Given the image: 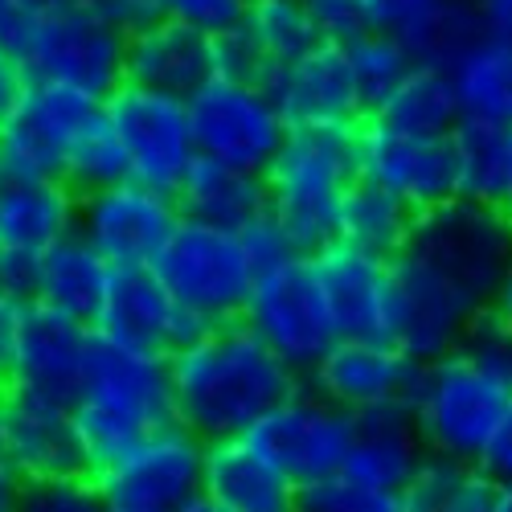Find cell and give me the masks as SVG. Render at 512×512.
<instances>
[{
  "mask_svg": "<svg viewBox=\"0 0 512 512\" xmlns=\"http://www.w3.org/2000/svg\"><path fill=\"white\" fill-rule=\"evenodd\" d=\"M300 381L242 320L201 328L168 357L177 422L201 443L250 435L291 390H300Z\"/></svg>",
  "mask_w": 512,
  "mask_h": 512,
  "instance_id": "cell-1",
  "label": "cell"
},
{
  "mask_svg": "<svg viewBox=\"0 0 512 512\" xmlns=\"http://www.w3.org/2000/svg\"><path fill=\"white\" fill-rule=\"evenodd\" d=\"M70 410L91 459V476H99L127 447L177 422L168 361L107 345L95 336Z\"/></svg>",
  "mask_w": 512,
  "mask_h": 512,
  "instance_id": "cell-2",
  "label": "cell"
},
{
  "mask_svg": "<svg viewBox=\"0 0 512 512\" xmlns=\"http://www.w3.org/2000/svg\"><path fill=\"white\" fill-rule=\"evenodd\" d=\"M0 46L41 87H62L95 103H107L123 87L127 33L103 21L91 5L62 13H29L13 5L0 13Z\"/></svg>",
  "mask_w": 512,
  "mask_h": 512,
  "instance_id": "cell-3",
  "label": "cell"
},
{
  "mask_svg": "<svg viewBox=\"0 0 512 512\" xmlns=\"http://www.w3.org/2000/svg\"><path fill=\"white\" fill-rule=\"evenodd\" d=\"M357 173V127H291L263 173L267 218L287 234L295 254L336 242V213Z\"/></svg>",
  "mask_w": 512,
  "mask_h": 512,
  "instance_id": "cell-4",
  "label": "cell"
},
{
  "mask_svg": "<svg viewBox=\"0 0 512 512\" xmlns=\"http://www.w3.org/2000/svg\"><path fill=\"white\" fill-rule=\"evenodd\" d=\"M406 410L426 455L480 463L488 439L512 410V369L455 349L439 361L418 365Z\"/></svg>",
  "mask_w": 512,
  "mask_h": 512,
  "instance_id": "cell-5",
  "label": "cell"
},
{
  "mask_svg": "<svg viewBox=\"0 0 512 512\" xmlns=\"http://www.w3.org/2000/svg\"><path fill=\"white\" fill-rule=\"evenodd\" d=\"M152 271L201 328L238 324L254 283H259V267L246 254L242 234L197 226L185 218L160 250Z\"/></svg>",
  "mask_w": 512,
  "mask_h": 512,
  "instance_id": "cell-6",
  "label": "cell"
},
{
  "mask_svg": "<svg viewBox=\"0 0 512 512\" xmlns=\"http://www.w3.org/2000/svg\"><path fill=\"white\" fill-rule=\"evenodd\" d=\"M406 254L459 287L476 308H492V295L512 259V222L496 205L455 197L431 213H418Z\"/></svg>",
  "mask_w": 512,
  "mask_h": 512,
  "instance_id": "cell-7",
  "label": "cell"
},
{
  "mask_svg": "<svg viewBox=\"0 0 512 512\" xmlns=\"http://www.w3.org/2000/svg\"><path fill=\"white\" fill-rule=\"evenodd\" d=\"M242 324L300 377H308L316 361L340 340L308 254H291L287 263L259 275Z\"/></svg>",
  "mask_w": 512,
  "mask_h": 512,
  "instance_id": "cell-8",
  "label": "cell"
},
{
  "mask_svg": "<svg viewBox=\"0 0 512 512\" xmlns=\"http://www.w3.org/2000/svg\"><path fill=\"white\" fill-rule=\"evenodd\" d=\"M103 115L123 148L127 181L164 197H177L181 181L189 177V168L197 160L189 103L123 82L103 103Z\"/></svg>",
  "mask_w": 512,
  "mask_h": 512,
  "instance_id": "cell-9",
  "label": "cell"
},
{
  "mask_svg": "<svg viewBox=\"0 0 512 512\" xmlns=\"http://www.w3.org/2000/svg\"><path fill=\"white\" fill-rule=\"evenodd\" d=\"M189 123L201 160L242 168L254 177L267 173L287 140V123L271 95L238 78H209L189 99Z\"/></svg>",
  "mask_w": 512,
  "mask_h": 512,
  "instance_id": "cell-10",
  "label": "cell"
},
{
  "mask_svg": "<svg viewBox=\"0 0 512 512\" xmlns=\"http://www.w3.org/2000/svg\"><path fill=\"white\" fill-rule=\"evenodd\" d=\"M353 435H357V418L324 402L316 390H308L300 381V390H291L246 439L300 492L345 467Z\"/></svg>",
  "mask_w": 512,
  "mask_h": 512,
  "instance_id": "cell-11",
  "label": "cell"
},
{
  "mask_svg": "<svg viewBox=\"0 0 512 512\" xmlns=\"http://www.w3.org/2000/svg\"><path fill=\"white\" fill-rule=\"evenodd\" d=\"M205 443L185 431L181 422L127 447L111 467L95 476L111 508H148V512H181L201 496Z\"/></svg>",
  "mask_w": 512,
  "mask_h": 512,
  "instance_id": "cell-12",
  "label": "cell"
},
{
  "mask_svg": "<svg viewBox=\"0 0 512 512\" xmlns=\"http://www.w3.org/2000/svg\"><path fill=\"white\" fill-rule=\"evenodd\" d=\"M480 312L459 287L435 275L414 254L390 259V345L402 349L414 365L439 361L459 349V340Z\"/></svg>",
  "mask_w": 512,
  "mask_h": 512,
  "instance_id": "cell-13",
  "label": "cell"
},
{
  "mask_svg": "<svg viewBox=\"0 0 512 512\" xmlns=\"http://www.w3.org/2000/svg\"><path fill=\"white\" fill-rule=\"evenodd\" d=\"M177 226H181L177 201L132 181L78 197V238L111 271L152 267Z\"/></svg>",
  "mask_w": 512,
  "mask_h": 512,
  "instance_id": "cell-14",
  "label": "cell"
},
{
  "mask_svg": "<svg viewBox=\"0 0 512 512\" xmlns=\"http://www.w3.org/2000/svg\"><path fill=\"white\" fill-rule=\"evenodd\" d=\"M357 173L414 213H431L459 197L451 136H414L381 119L357 127Z\"/></svg>",
  "mask_w": 512,
  "mask_h": 512,
  "instance_id": "cell-15",
  "label": "cell"
},
{
  "mask_svg": "<svg viewBox=\"0 0 512 512\" xmlns=\"http://www.w3.org/2000/svg\"><path fill=\"white\" fill-rule=\"evenodd\" d=\"M0 459L13 467L21 484L91 476V459L82 447L74 410L9 386L5 402H0Z\"/></svg>",
  "mask_w": 512,
  "mask_h": 512,
  "instance_id": "cell-16",
  "label": "cell"
},
{
  "mask_svg": "<svg viewBox=\"0 0 512 512\" xmlns=\"http://www.w3.org/2000/svg\"><path fill=\"white\" fill-rule=\"evenodd\" d=\"M99 107L103 103L74 91L29 82L17 107L0 119V173L62 181L66 152L82 127L99 115Z\"/></svg>",
  "mask_w": 512,
  "mask_h": 512,
  "instance_id": "cell-17",
  "label": "cell"
},
{
  "mask_svg": "<svg viewBox=\"0 0 512 512\" xmlns=\"http://www.w3.org/2000/svg\"><path fill=\"white\" fill-rule=\"evenodd\" d=\"M91 332L107 340V345L168 361L201 332V324L168 295V287L156 279L152 267H136L111 275L103 312Z\"/></svg>",
  "mask_w": 512,
  "mask_h": 512,
  "instance_id": "cell-18",
  "label": "cell"
},
{
  "mask_svg": "<svg viewBox=\"0 0 512 512\" xmlns=\"http://www.w3.org/2000/svg\"><path fill=\"white\" fill-rule=\"evenodd\" d=\"M418 365L394 349L390 340H345L316 361V369L304 377V386L316 390L324 402L340 406L353 418L390 410V406H406L410 390H414Z\"/></svg>",
  "mask_w": 512,
  "mask_h": 512,
  "instance_id": "cell-19",
  "label": "cell"
},
{
  "mask_svg": "<svg viewBox=\"0 0 512 512\" xmlns=\"http://www.w3.org/2000/svg\"><path fill=\"white\" fill-rule=\"evenodd\" d=\"M91 345H95V332L87 324H78L62 312H50L41 304H25L5 386L74 406Z\"/></svg>",
  "mask_w": 512,
  "mask_h": 512,
  "instance_id": "cell-20",
  "label": "cell"
},
{
  "mask_svg": "<svg viewBox=\"0 0 512 512\" xmlns=\"http://www.w3.org/2000/svg\"><path fill=\"white\" fill-rule=\"evenodd\" d=\"M263 91L279 107L287 132L291 127H361L369 119L357 95L349 54L328 41H320L300 62L275 70Z\"/></svg>",
  "mask_w": 512,
  "mask_h": 512,
  "instance_id": "cell-21",
  "label": "cell"
},
{
  "mask_svg": "<svg viewBox=\"0 0 512 512\" xmlns=\"http://www.w3.org/2000/svg\"><path fill=\"white\" fill-rule=\"evenodd\" d=\"M336 336L390 340V263L345 242H328L308 254Z\"/></svg>",
  "mask_w": 512,
  "mask_h": 512,
  "instance_id": "cell-22",
  "label": "cell"
},
{
  "mask_svg": "<svg viewBox=\"0 0 512 512\" xmlns=\"http://www.w3.org/2000/svg\"><path fill=\"white\" fill-rule=\"evenodd\" d=\"M209 78H218L213 66V37L160 21L152 17L127 37V54H123V82L156 95H173V99H193Z\"/></svg>",
  "mask_w": 512,
  "mask_h": 512,
  "instance_id": "cell-23",
  "label": "cell"
},
{
  "mask_svg": "<svg viewBox=\"0 0 512 512\" xmlns=\"http://www.w3.org/2000/svg\"><path fill=\"white\" fill-rule=\"evenodd\" d=\"M78 234V197L54 177L0 173V254L41 259Z\"/></svg>",
  "mask_w": 512,
  "mask_h": 512,
  "instance_id": "cell-24",
  "label": "cell"
},
{
  "mask_svg": "<svg viewBox=\"0 0 512 512\" xmlns=\"http://www.w3.org/2000/svg\"><path fill=\"white\" fill-rule=\"evenodd\" d=\"M201 496L226 512H295L291 480L246 435L205 443Z\"/></svg>",
  "mask_w": 512,
  "mask_h": 512,
  "instance_id": "cell-25",
  "label": "cell"
},
{
  "mask_svg": "<svg viewBox=\"0 0 512 512\" xmlns=\"http://www.w3.org/2000/svg\"><path fill=\"white\" fill-rule=\"evenodd\" d=\"M422 463H426V447L410 422V410L390 406V410L357 418V435H353L349 459L340 472L369 484V488L402 496Z\"/></svg>",
  "mask_w": 512,
  "mask_h": 512,
  "instance_id": "cell-26",
  "label": "cell"
},
{
  "mask_svg": "<svg viewBox=\"0 0 512 512\" xmlns=\"http://www.w3.org/2000/svg\"><path fill=\"white\" fill-rule=\"evenodd\" d=\"M173 201L185 222L242 234L267 213V185L263 177L242 173V168H226L197 156Z\"/></svg>",
  "mask_w": 512,
  "mask_h": 512,
  "instance_id": "cell-27",
  "label": "cell"
},
{
  "mask_svg": "<svg viewBox=\"0 0 512 512\" xmlns=\"http://www.w3.org/2000/svg\"><path fill=\"white\" fill-rule=\"evenodd\" d=\"M111 275L115 271L99 259V254L78 234H70L66 242H58L54 250H46L37 259L33 304L95 328V320L103 312V300H107V287H111Z\"/></svg>",
  "mask_w": 512,
  "mask_h": 512,
  "instance_id": "cell-28",
  "label": "cell"
},
{
  "mask_svg": "<svg viewBox=\"0 0 512 512\" xmlns=\"http://www.w3.org/2000/svg\"><path fill=\"white\" fill-rule=\"evenodd\" d=\"M451 91L459 103V119L488 123V127H512V46L496 37H480L451 70Z\"/></svg>",
  "mask_w": 512,
  "mask_h": 512,
  "instance_id": "cell-29",
  "label": "cell"
},
{
  "mask_svg": "<svg viewBox=\"0 0 512 512\" xmlns=\"http://www.w3.org/2000/svg\"><path fill=\"white\" fill-rule=\"evenodd\" d=\"M418 213L390 197L386 189H377L369 181H357L336 213V242H345L353 250H365L373 259H398L414 234Z\"/></svg>",
  "mask_w": 512,
  "mask_h": 512,
  "instance_id": "cell-30",
  "label": "cell"
},
{
  "mask_svg": "<svg viewBox=\"0 0 512 512\" xmlns=\"http://www.w3.org/2000/svg\"><path fill=\"white\" fill-rule=\"evenodd\" d=\"M238 33L246 37V46L263 66V87L275 70L300 62L308 50L320 46V33L304 9V0H250L238 21Z\"/></svg>",
  "mask_w": 512,
  "mask_h": 512,
  "instance_id": "cell-31",
  "label": "cell"
},
{
  "mask_svg": "<svg viewBox=\"0 0 512 512\" xmlns=\"http://www.w3.org/2000/svg\"><path fill=\"white\" fill-rule=\"evenodd\" d=\"M369 119H381L398 127V132H414V136H451L459 127V103H455L447 70L414 66Z\"/></svg>",
  "mask_w": 512,
  "mask_h": 512,
  "instance_id": "cell-32",
  "label": "cell"
},
{
  "mask_svg": "<svg viewBox=\"0 0 512 512\" xmlns=\"http://www.w3.org/2000/svg\"><path fill=\"white\" fill-rule=\"evenodd\" d=\"M402 512H496V484L476 463L426 455L402 492Z\"/></svg>",
  "mask_w": 512,
  "mask_h": 512,
  "instance_id": "cell-33",
  "label": "cell"
},
{
  "mask_svg": "<svg viewBox=\"0 0 512 512\" xmlns=\"http://www.w3.org/2000/svg\"><path fill=\"white\" fill-rule=\"evenodd\" d=\"M455 148V193L476 205H496L504 193V156H508V132L488 123H467L451 132Z\"/></svg>",
  "mask_w": 512,
  "mask_h": 512,
  "instance_id": "cell-34",
  "label": "cell"
},
{
  "mask_svg": "<svg viewBox=\"0 0 512 512\" xmlns=\"http://www.w3.org/2000/svg\"><path fill=\"white\" fill-rule=\"evenodd\" d=\"M127 181V160H123V148L111 132V123L99 107V115L82 127L74 136L70 152H66V164H62V185L74 193V197H91V193H103L111 185H123Z\"/></svg>",
  "mask_w": 512,
  "mask_h": 512,
  "instance_id": "cell-35",
  "label": "cell"
},
{
  "mask_svg": "<svg viewBox=\"0 0 512 512\" xmlns=\"http://www.w3.org/2000/svg\"><path fill=\"white\" fill-rule=\"evenodd\" d=\"M345 54H349V66H353L357 95H361L369 115L386 103L398 82L414 70V58H410V50L402 46V41L390 37V33H377V29H369L365 37L353 41V46H345Z\"/></svg>",
  "mask_w": 512,
  "mask_h": 512,
  "instance_id": "cell-36",
  "label": "cell"
},
{
  "mask_svg": "<svg viewBox=\"0 0 512 512\" xmlns=\"http://www.w3.org/2000/svg\"><path fill=\"white\" fill-rule=\"evenodd\" d=\"M295 512H402V496L369 488L345 472L295 492Z\"/></svg>",
  "mask_w": 512,
  "mask_h": 512,
  "instance_id": "cell-37",
  "label": "cell"
},
{
  "mask_svg": "<svg viewBox=\"0 0 512 512\" xmlns=\"http://www.w3.org/2000/svg\"><path fill=\"white\" fill-rule=\"evenodd\" d=\"M17 512H111L95 476L50 480V484H25Z\"/></svg>",
  "mask_w": 512,
  "mask_h": 512,
  "instance_id": "cell-38",
  "label": "cell"
},
{
  "mask_svg": "<svg viewBox=\"0 0 512 512\" xmlns=\"http://www.w3.org/2000/svg\"><path fill=\"white\" fill-rule=\"evenodd\" d=\"M148 5H152V17L160 21L197 29L205 37H222L238 29L250 0H148Z\"/></svg>",
  "mask_w": 512,
  "mask_h": 512,
  "instance_id": "cell-39",
  "label": "cell"
},
{
  "mask_svg": "<svg viewBox=\"0 0 512 512\" xmlns=\"http://www.w3.org/2000/svg\"><path fill=\"white\" fill-rule=\"evenodd\" d=\"M304 9L320 33V41L328 46H353L357 37H365L373 29L369 17V0H304Z\"/></svg>",
  "mask_w": 512,
  "mask_h": 512,
  "instance_id": "cell-40",
  "label": "cell"
},
{
  "mask_svg": "<svg viewBox=\"0 0 512 512\" xmlns=\"http://www.w3.org/2000/svg\"><path fill=\"white\" fill-rule=\"evenodd\" d=\"M447 0H369V17L377 33H390L406 41L422 21H431Z\"/></svg>",
  "mask_w": 512,
  "mask_h": 512,
  "instance_id": "cell-41",
  "label": "cell"
},
{
  "mask_svg": "<svg viewBox=\"0 0 512 512\" xmlns=\"http://www.w3.org/2000/svg\"><path fill=\"white\" fill-rule=\"evenodd\" d=\"M242 242H246V254L254 259V267H259V275L271 271V267H279V263H287L291 254H295V246L287 242V234L267 218V213L254 226L242 230Z\"/></svg>",
  "mask_w": 512,
  "mask_h": 512,
  "instance_id": "cell-42",
  "label": "cell"
},
{
  "mask_svg": "<svg viewBox=\"0 0 512 512\" xmlns=\"http://www.w3.org/2000/svg\"><path fill=\"white\" fill-rule=\"evenodd\" d=\"M480 472L492 480V484H512V410L508 418L496 426V435L488 439L484 455H480Z\"/></svg>",
  "mask_w": 512,
  "mask_h": 512,
  "instance_id": "cell-43",
  "label": "cell"
},
{
  "mask_svg": "<svg viewBox=\"0 0 512 512\" xmlns=\"http://www.w3.org/2000/svg\"><path fill=\"white\" fill-rule=\"evenodd\" d=\"M0 291L13 295L17 304H33V291H37V259H21V254H0Z\"/></svg>",
  "mask_w": 512,
  "mask_h": 512,
  "instance_id": "cell-44",
  "label": "cell"
},
{
  "mask_svg": "<svg viewBox=\"0 0 512 512\" xmlns=\"http://www.w3.org/2000/svg\"><path fill=\"white\" fill-rule=\"evenodd\" d=\"M25 87H29V78H25L21 62L5 46H0V119H5L17 107V99L25 95Z\"/></svg>",
  "mask_w": 512,
  "mask_h": 512,
  "instance_id": "cell-45",
  "label": "cell"
},
{
  "mask_svg": "<svg viewBox=\"0 0 512 512\" xmlns=\"http://www.w3.org/2000/svg\"><path fill=\"white\" fill-rule=\"evenodd\" d=\"M21 308L13 295L0 291V386L9 377V361H13V340H17V324H21Z\"/></svg>",
  "mask_w": 512,
  "mask_h": 512,
  "instance_id": "cell-46",
  "label": "cell"
},
{
  "mask_svg": "<svg viewBox=\"0 0 512 512\" xmlns=\"http://www.w3.org/2000/svg\"><path fill=\"white\" fill-rule=\"evenodd\" d=\"M476 13L488 37L512 46V0H476Z\"/></svg>",
  "mask_w": 512,
  "mask_h": 512,
  "instance_id": "cell-47",
  "label": "cell"
},
{
  "mask_svg": "<svg viewBox=\"0 0 512 512\" xmlns=\"http://www.w3.org/2000/svg\"><path fill=\"white\" fill-rule=\"evenodd\" d=\"M492 316L512 332V259H508L504 279H500V287H496V295H492Z\"/></svg>",
  "mask_w": 512,
  "mask_h": 512,
  "instance_id": "cell-48",
  "label": "cell"
},
{
  "mask_svg": "<svg viewBox=\"0 0 512 512\" xmlns=\"http://www.w3.org/2000/svg\"><path fill=\"white\" fill-rule=\"evenodd\" d=\"M21 480L13 476V467L0 459V512H17V504H21Z\"/></svg>",
  "mask_w": 512,
  "mask_h": 512,
  "instance_id": "cell-49",
  "label": "cell"
},
{
  "mask_svg": "<svg viewBox=\"0 0 512 512\" xmlns=\"http://www.w3.org/2000/svg\"><path fill=\"white\" fill-rule=\"evenodd\" d=\"M500 213L512 222V127H508V156H504V193H500Z\"/></svg>",
  "mask_w": 512,
  "mask_h": 512,
  "instance_id": "cell-50",
  "label": "cell"
},
{
  "mask_svg": "<svg viewBox=\"0 0 512 512\" xmlns=\"http://www.w3.org/2000/svg\"><path fill=\"white\" fill-rule=\"evenodd\" d=\"M13 5L29 9V13H62V9H74L82 0H13Z\"/></svg>",
  "mask_w": 512,
  "mask_h": 512,
  "instance_id": "cell-51",
  "label": "cell"
},
{
  "mask_svg": "<svg viewBox=\"0 0 512 512\" xmlns=\"http://www.w3.org/2000/svg\"><path fill=\"white\" fill-rule=\"evenodd\" d=\"M496 512H512V484H496Z\"/></svg>",
  "mask_w": 512,
  "mask_h": 512,
  "instance_id": "cell-52",
  "label": "cell"
},
{
  "mask_svg": "<svg viewBox=\"0 0 512 512\" xmlns=\"http://www.w3.org/2000/svg\"><path fill=\"white\" fill-rule=\"evenodd\" d=\"M181 512H226V508H218L213 500H205V496H197V500H189Z\"/></svg>",
  "mask_w": 512,
  "mask_h": 512,
  "instance_id": "cell-53",
  "label": "cell"
},
{
  "mask_svg": "<svg viewBox=\"0 0 512 512\" xmlns=\"http://www.w3.org/2000/svg\"><path fill=\"white\" fill-rule=\"evenodd\" d=\"M111 512H148V508H111Z\"/></svg>",
  "mask_w": 512,
  "mask_h": 512,
  "instance_id": "cell-54",
  "label": "cell"
},
{
  "mask_svg": "<svg viewBox=\"0 0 512 512\" xmlns=\"http://www.w3.org/2000/svg\"><path fill=\"white\" fill-rule=\"evenodd\" d=\"M5 9H13V0H0V13H5Z\"/></svg>",
  "mask_w": 512,
  "mask_h": 512,
  "instance_id": "cell-55",
  "label": "cell"
},
{
  "mask_svg": "<svg viewBox=\"0 0 512 512\" xmlns=\"http://www.w3.org/2000/svg\"><path fill=\"white\" fill-rule=\"evenodd\" d=\"M0 402H5V386H0Z\"/></svg>",
  "mask_w": 512,
  "mask_h": 512,
  "instance_id": "cell-56",
  "label": "cell"
}]
</instances>
